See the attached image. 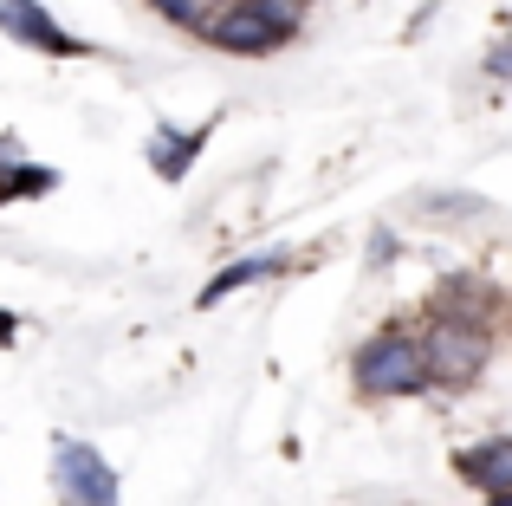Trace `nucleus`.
<instances>
[{"instance_id":"1","label":"nucleus","mask_w":512,"mask_h":506,"mask_svg":"<svg viewBox=\"0 0 512 506\" xmlns=\"http://www.w3.org/2000/svg\"><path fill=\"white\" fill-rule=\"evenodd\" d=\"M299 33V7L292 0H227V7L201 13V39L221 52H279Z\"/></svg>"},{"instance_id":"2","label":"nucleus","mask_w":512,"mask_h":506,"mask_svg":"<svg viewBox=\"0 0 512 506\" xmlns=\"http://www.w3.org/2000/svg\"><path fill=\"white\" fill-rule=\"evenodd\" d=\"M350 377H357L363 396H415L428 383V364H422V338H409V331H376V338L357 344V357H350Z\"/></svg>"},{"instance_id":"3","label":"nucleus","mask_w":512,"mask_h":506,"mask_svg":"<svg viewBox=\"0 0 512 506\" xmlns=\"http://www.w3.org/2000/svg\"><path fill=\"white\" fill-rule=\"evenodd\" d=\"M493 357V338L487 325H474V318H454L441 312L435 325L422 331V364H428V383H441V390H467V383L487 370Z\"/></svg>"},{"instance_id":"4","label":"nucleus","mask_w":512,"mask_h":506,"mask_svg":"<svg viewBox=\"0 0 512 506\" xmlns=\"http://www.w3.org/2000/svg\"><path fill=\"white\" fill-rule=\"evenodd\" d=\"M52 481L65 506H117V474L91 442H52Z\"/></svg>"},{"instance_id":"5","label":"nucleus","mask_w":512,"mask_h":506,"mask_svg":"<svg viewBox=\"0 0 512 506\" xmlns=\"http://www.w3.org/2000/svg\"><path fill=\"white\" fill-rule=\"evenodd\" d=\"M0 33L20 39V46H33V52H52V59H85L91 52L85 39H72L39 0H0Z\"/></svg>"},{"instance_id":"6","label":"nucleus","mask_w":512,"mask_h":506,"mask_svg":"<svg viewBox=\"0 0 512 506\" xmlns=\"http://www.w3.org/2000/svg\"><path fill=\"white\" fill-rule=\"evenodd\" d=\"M454 468H461L474 487H487L493 500H512V435H493V442H480V448H461Z\"/></svg>"},{"instance_id":"7","label":"nucleus","mask_w":512,"mask_h":506,"mask_svg":"<svg viewBox=\"0 0 512 506\" xmlns=\"http://www.w3.org/2000/svg\"><path fill=\"white\" fill-rule=\"evenodd\" d=\"M279 266H286L279 253H253V260H234V266H227L221 279H208V286H201V305H221V299H227L234 286H253V279H273Z\"/></svg>"},{"instance_id":"8","label":"nucleus","mask_w":512,"mask_h":506,"mask_svg":"<svg viewBox=\"0 0 512 506\" xmlns=\"http://www.w3.org/2000/svg\"><path fill=\"white\" fill-rule=\"evenodd\" d=\"M201 143H208L201 130H188V137H182V130H156V137H150V163H156V176H169V182H175L188 163H195Z\"/></svg>"},{"instance_id":"9","label":"nucleus","mask_w":512,"mask_h":506,"mask_svg":"<svg viewBox=\"0 0 512 506\" xmlns=\"http://www.w3.org/2000/svg\"><path fill=\"white\" fill-rule=\"evenodd\" d=\"M52 182H59V176H52L46 163H20L7 182H0V202H20V195H46Z\"/></svg>"},{"instance_id":"10","label":"nucleus","mask_w":512,"mask_h":506,"mask_svg":"<svg viewBox=\"0 0 512 506\" xmlns=\"http://www.w3.org/2000/svg\"><path fill=\"white\" fill-rule=\"evenodd\" d=\"M150 7L175 26H201V0H150Z\"/></svg>"},{"instance_id":"11","label":"nucleus","mask_w":512,"mask_h":506,"mask_svg":"<svg viewBox=\"0 0 512 506\" xmlns=\"http://www.w3.org/2000/svg\"><path fill=\"white\" fill-rule=\"evenodd\" d=\"M20 169V137H0V182Z\"/></svg>"},{"instance_id":"12","label":"nucleus","mask_w":512,"mask_h":506,"mask_svg":"<svg viewBox=\"0 0 512 506\" xmlns=\"http://www.w3.org/2000/svg\"><path fill=\"white\" fill-rule=\"evenodd\" d=\"M487 72H493V78H512V39H506V46H493V52H487Z\"/></svg>"},{"instance_id":"13","label":"nucleus","mask_w":512,"mask_h":506,"mask_svg":"<svg viewBox=\"0 0 512 506\" xmlns=\"http://www.w3.org/2000/svg\"><path fill=\"white\" fill-rule=\"evenodd\" d=\"M13 331H20V318H13V312H0V344H13Z\"/></svg>"},{"instance_id":"14","label":"nucleus","mask_w":512,"mask_h":506,"mask_svg":"<svg viewBox=\"0 0 512 506\" xmlns=\"http://www.w3.org/2000/svg\"><path fill=\"white\" fill-rule=\"evenodd\" d=\"M493 506H512V500H493Z\"/></svg>"}]
</instances>
